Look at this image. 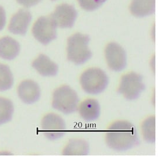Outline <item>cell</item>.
<instances>
[{
  "instance_id": "obj_1",
  "label": "cell",
  "mask_w": 160,
  "mask_h": 160,
  "mask_svg": "<svg viewBox=\"0 0 160 160\" xmlns=\"http://www.w3.org/2000/svg\"><path fill=\"white\" fill-rule=\"evenodd\" d=\"M106 142L110 148L116 151H125L139 144L138 136L135 127L131 122L118 121L108 128Z\"/></svg>"
},
{
  "instance_id": "obj_2",
  "label": "cell",
  "mask_w": 160,
  "mask_h": 160,
  "mask_svg": "<svg viewBox=\"0 0 160 160\" xmlns=\"http://www.w3.org/2000/svg\"><path fill=\"white\" fill-rule=\"evenodd\" d=\"M89 38L88 35L76 33L67 40V58L76 65H82L92 57L88 47Z\"/></svg>"
},
{
  "instance_id": "obj_3",
  "label": "cell",
  "mask_w": 160,
  "mask_h": 160,
  "mask_svg": "<svg viewBox=\"0 0 160 160\" xmlns=\"http://www.w3.org/2000/svg\"><path fill=\"white\" fill-rule=\"evenodd\" d=\"M79 98L74 90L67 85L56 89L53 94L52 107L64 114H72L78 110Z\"/></svg>"
},
{
  "instance_id": "obj_4",
  "label": "cell",
  "mask_w": 160,
  "mask_h": 160,
  "mask_svg": "<svg viewBox=\"0 0 160 160\" xmlns=\"http://www.w3.org/2000/svg\"><path fill=\"white\" fill-rule=\"evenodd\" d=\"M80 84L85 93L98 94L104 92L108 84V78L100 68L87 69L80 76Z\"/></svg>"
},
{
  "instance_id": "obj_5",
  "label": "cell",
  "mask_w": 160,
  "mask_h": 160,
  "mask_svg": "<svg viewBox=\"0 0 160 160\" xmlns=\"http://www.w3.org/2000/svg\"><path fill=\"white\" fill-rule=\"evenodd\" d=\"M144 89L142 76L136 72H131L122 76L118 92L127 100H134L139 98Z\"/></svg>"
},
{
  "instance_id": "obj_6",
  "label": "cell",
  "mask_w": 160,
  "mask_h": 160,
  "mask_svg": "<svg viewBox=\"0 0 160 160\" xmlns=\"http://www.w3.org/2000/svg\"><path fill=\"white\" fill-rule=\"evenodd\" d=\"M56 29L57 26L51 15L42 17L35 23L32 34L39 42L47 45L57 38Z\"/></svg>"
},
{
  "instance_id": "obj_7",
  "label": "cell",
  "mask_w": 160,
  "mask_h": 160,
  "mask_svg": "<svg viewBox=\"0 0 160 160\" xmlns=\"http://www.w3.org/2000/svg\"><path fill=\"white\" fill-rule=\"evenodd\" d=\"M42 128L46 138L51 140H55L64 135L66 123L63 119L59 115L50 113L43 118Z\"/></svg>"
},
{
  "instance_id": "obj_8",
  "label": "cell",
  "mask_w": 160,
  "mask_h": 160,
  "mask_svg": "<svg viewBox=\"0 0 160 160\" xmlns=\"http://www.w3.org/2000/svg\"><path fill=\"white\" fill-rule=\"evenodd\" d=\"M106 60L112 71L119 72L126 66V54L125 50L116 42L108 44L105 51Z\"/></svg>"
},
{
  "instance_id": "obj_9",
  "label": "cell",
  "mask_w": 160,
  "mask_h": 160,
  "mask_svg": "<svg viewBox=\"0 0 160 160\" xmlns=\"http://www.w3.org/2000/svg\"><path fill=\"white\" fill-rule=\"evenodd\" d=\"M51 16L57 27L71 28L76 21L77 12L72 5L64 4L57 6Z\"/></svg>"
},
{
  "instance_id": "obj_10",
  "label": "cell",
  "mask_w": 160,
  "mask_h": 160,
  "mask_svg": "<svg viewBox=\"0 0 160 160\" xmlns=\"http://www.w3.org/2000/svg\"><path fill=\"white\" fill-rule=\"evenodd\" d=\"M32 19V15L28 10L21 9L15 14L9 24L8 30L15 34L25 35Z\"/></svg>"
},
{
  "instance_id": "obj_11",
  "label": "cell",
  "mask_w": 160,
  "mask_h": 160,
  "mask_svg": "<svg viewBox=\"0 0 160 160\" xmlns=\"http://www.w3.org/2000/svg\"><path fill=\"white\" fill-rule=\"evenodd\" d=\"M18 94L24 102L31 104L39 99L40 88L38 83L33 80H24L18 86Z\"/></svg>"
},
{
  "instance_id": "obj_12",
  "label": "cell",
  "mask_w": 160,
  "mask_h": 160,
  "mask_svg": "<svg viewBox=\"0 0 160 160\" xmlns=\"http://www.w3.org/2000/svg\"><path fill=\"white\" fill-rule=\"evenodd\" d=\"M80 117L86 121H93L99 117L101 107L99 102L94 98H87L78 107Z\"/></svg>"
},
{
  "instance_id": "obj_13",
  "label": "cell",
  "mask_w": 160,
  "mask_h": 160,
  "mask_svg": "<svg viewBox=\"0 0 160 160\" xmlns=\"http://www.w3.org/2000/svg\"><path fill=\"white\" fill-rule=\"evenodd\" d=\"M32 67L42 76H56L59 71L58 65L45 54H40L32 63Z\"/></svg>"
},
{
  "instance_id": "obj_14",
  "label": "cell",
  "mask_w": 160,
  "mask_h": 160,
  "mask_svg": "<svg viewBox=\"0 0 160 160\" xmlns=\"http://www.w3.org/2000/svg\"><path fill=\"white\" fill-rule=\"evenodd\" d=\"M20 51L19 42L8 36L0 39V57L6 60L15 58Z\"/></svg>"
},
{
  "instance_id": "obj_15",
  "label": "cell",
  "mask_w": 160,
  "mask_h": 160,
  "mask_svg": "<svg viewBox=\"0 0 160 160\" xmlns=\"http://www.w3.org/2000/svg\"><path fill=\"white\" fill-rule=\"evenodd\" d=\"M156 0H133L131 11L136 17L148 16L155 12Z\"/></svg>"
},
{
  "instance_id": "obj_16",
  "label": "cell",
  "mask_w": 160,
  "mask_h": 160,
  "mask_svg": "<svg viewBox=\"0 0 160 160\" xmlns=\"http://www.w3.org/2000/svg\"><path fill=\"white\" fill-rule=\"evenodd\" d=\"M89 144L82 139H72L64 148V155H87L89 152Z\"/></svg>"
},
{
  "instance_id": "obj_17",
  "label": "cell",
  "mask_w": 160,
  "mask_h": 160,
  "mask_svg": "<svg viewBox=\"0 0 160 160\" xmlns=\"http://www.w3.org/2000/svg\"><path fill=\"white\" fill-rule=\"evenodd\" d=\"M142 135L144 140L149 143H153L156 140V118L149 117L144 121L141 125Z\"/></svg>"
},
{
  "instance_id": "obj_18",
  "label": "cell",
  "mask_w": 160,
  "mask_h": 160,
  "mask_svg": "<svg viewBox=\"0 0 160 160\" xmlns=\"http://www.w3.org/2000/svg\"><path fill=\"white\" fill-rule=\"evenodd\" d=\"M13 111V102L7 98L0 97V125L12 119Z\"/></svg>"
},
{
  "instance_id": "obj_19",
  "label": "cell",
  "mask_w": 160,
  "mask_h": 160,
  "mask_svg": "<svg viewBox=\"0 0 160 160\" xmlns=\"http://www.w3.org/2000/svg\"><path fill=\"white\" fill-rule=\"evenodd\" d=\"M13 83V73L9 68L0 63V92H4L12 88Z\"/></svg>"
},
{
  "instance_id": "obj_20",
  "label": "cell",
  "mask_w": 160,
  "mask_h": 160,
  "mask_svg": "<svg viewBox=\"0 0 160 160\" xmlns=\"http://www.w3.org/2000/svg\"><path fill=\"white\" fill-rule=\"evenodd\" d=\"M106 0H78L80 6L87 11H93L100 7Z\"/></svg>"
},
{
  "instance_id": "obj_21",
  "label": "cell",
  "mask_w": 160,
  "mask_h": 160,
  "mask_svg": "<svg viewBox=\"0 0 160 160\" xmlns=\"http://www.w3.org/2000/svg\"><path fill=\"white\" fill-rule=\"evenodd\" d=\"M17 2L26 8H30L39 4L42 0H17Z\"/></svg>"
},
{
  "instance_id": "obj_22",
  "label": "cell",
  "mask_w": 160,
  "mask_h": 160,
  "mask_svg": "<svg viewBox=\"0 0 160 160\" xmlns=\"http://www.w3.org/2000/svg\"><path fill=\"white\" fill-rule=\"evenodd\" d=\"M6 23V15L4 8L0 6V31L3 29Z\"/></svg>"
},
{
  "instance_id": "obj_23",
  "label": "cell",
  "mask_w": 160,
  "mask_h": 160,
  "mask_svg": "<svg viewBox=\"0 0 160 160\" xmlns=\"http://www.w3.org/2000/svg\"><path fill=\"white\" fill-rule=\"evenodd\" d=\"M51 1H55V0H51Z\"/></svg>"
}]
</instances>
